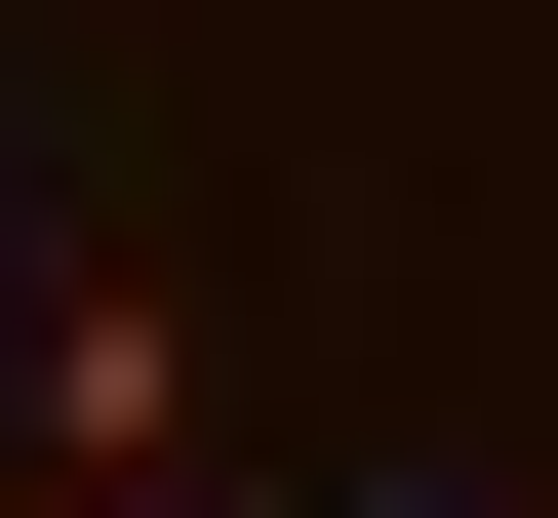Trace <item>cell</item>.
Returning a JSON list of instances; mask_svg holds the SVG:
<instances>
[{"instance_id":"cell-1","label":"cell","mask_w":558,"mask_h":518,"mask_svg":"<svg viewBox=\"0 0 558 518\" xmlns=\"http://www.w3.org/2000/svg\"><path fill=\"white\" fill-rule=\"evenodd\" d=\"M0 479H120V518H199V320H160V279H40V359H0Z\"/></svg>"},{"instance_id":"cell-2","label":"cell","mask_w":558,"mask_h":518,"mask_svg":"<svg viewBox=\"0 0 558 518\" xmlns=\"http://www.w3.org/2000/svg\"><path fill=\"white\" fill-rule=\"evenodd\" d=\"M0 518H120V479H0Z\"/></svg>"}]
</instances>
